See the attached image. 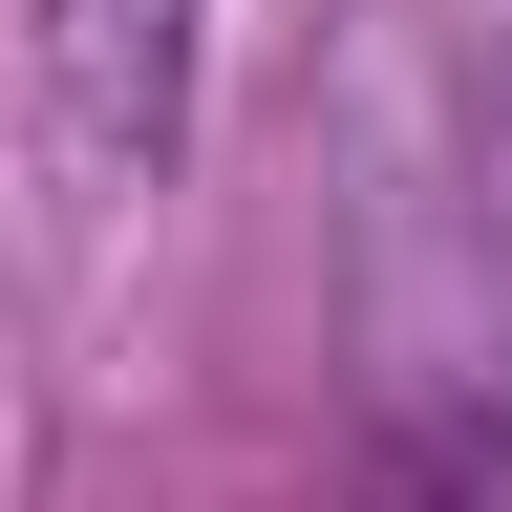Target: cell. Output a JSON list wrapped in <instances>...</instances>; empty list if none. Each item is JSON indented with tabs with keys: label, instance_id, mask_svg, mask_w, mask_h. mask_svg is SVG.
Returning a JSON list of instances; mask_svg holds the SVG:
<instances>
[{
	"label": "cell",
	"instance_id": "cell-1",
	"mask_svg": "<svg viewBox=\"0 0 512 512\" xmlns=\"http://www.w3.org/2000/svg\"><path fill=\"white\" fill-rule=\"evenodd\" d=\"M43 22V107H64V150H86L107 192H150L192 150V0H22Z\"/></svg>",
	"mask_w": 512,
	"mask_h": 512
}]
</instances>
